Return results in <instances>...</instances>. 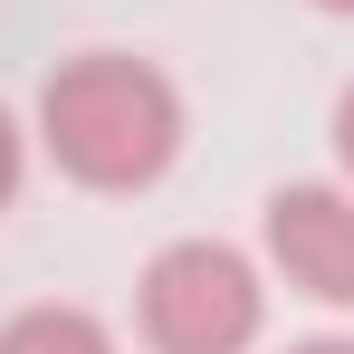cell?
I'll use <instances>...</instances> for the list:
<instances>
[{
  "label": "cell",
  "mask_w": 354,
  "mask_h": 354,
  "mask_svg": "<svg viewBox=\"0 0 354 354\" xmlns=\"http://www.w3.org/2000/svg\"><path fill=\"white\" fill-rule=\"evenodd\" d=\"M39 144L86 192H144V182L173 173V153H182V96H173V77L153 58L86 48V58L48 67V86H39Z\"/></svg>",
  "instance_id": "6da1fadb"
},
{
  "label": "cell",
  "mask_w": 354,
  "mask_h": 354,
  "mask_svg": "<svg viewBox=\"0 0 354 354\" xmlns=\"http://www.w3.org/2000/svg\"><path fill=\"white\" fill-rule=\"evenodd\" d=\"M134 326L153 354H249L268 326V288L230 239H173L134 278Z\"/></svg>",
  "instance_id": "7a4b0ae2"
},
{
  "label": "cell",
  "mask_w": 354,
  "mask_h": 354,
  "mask_svg": "<svg viewBox=\"0 0 354 354\" xmlns=\"http://www.w3.org/2000/svg\"><path fill=\"white\" fill-rule=\"evenodd\" d=\"M259 239H268V268L297 297L354 306V192L345 182H278L268 211H259Z\"/></svg>",
  "instance_id": "3957f363"
},
{
  "label": "cell",
  "mask_w": 354,
  "mask_h": 354,
  "mask_svg": "<svg viewBox=\"0 0 354 354\" xmlns=\"http://www.w3.org/2000/svg\"><path fill=\"white\" fill-rule=\"evenodd\" d=\"M0 354H115V335L86 316V306H19L10 326H0Z\"/></svg>",
  "instance_id": "277c9868"
},
{
  "label": "cell",
  "mask_w": 354,
  "mask_h": 354,
  "mask_svg": "<svg viewBox=\"0 0 354 354\" xmlns=\"http://www.w3.org/2000/svg\"><path fill=\"white\" fill-rule=\"evenodd\" d=\"M19 182H29V134H19V115L0 106V211L19 201Z\"/></svg>",
  "instance_id": "5b68a950"
},
{
  "label": "cell",
  "mask_w": 354,
  "mask_h": 354,
  "mask_svg": "<svg viewBox=\"0 0 354 354\" xmlns=\"http://www.w3.org/2000/svg\"><path fill=\"white\" fill-rule=\"evenodd\" d=\"M326 134H335V163H345V173H354V86H345V96H335V115H326Z\"/></svg>",
  "instance_id": "8992f818"
},
{
  "label": "cell",
  "mask_w": 354,
  "mask_h": 354,
  "mask_svg": "<svg viewBox=\"0 0 354 354\" xmlns=\"http://www.w3.org/2000/svg\"><path fill=\"white\" fill-rule=\"evenodd\" d=\"M288 354H354V335H306V345H288Z\"/></svg>",
  "instance_id": "52a82bcc"
},
{
  "label": "cell",
  "mask_w": 354,
  "mask_h": 354,
  "mask_svg": "<svg viewBox=\"0 0 354 354\" xmlns=\"http://www.w3.org/2000/svg\"><path fill=\"white\" fill-rule=\"evenodd\" d=\"M316 10H335V19H354V0H316Z\"/></svg>",
  "instance_id": "ba28073f"
}]
</instances>
